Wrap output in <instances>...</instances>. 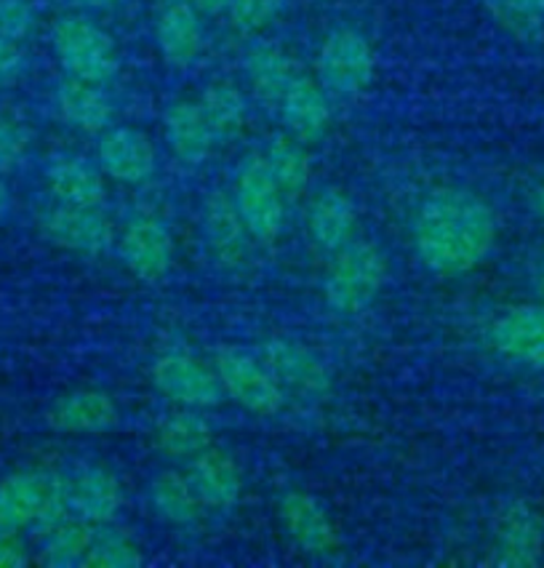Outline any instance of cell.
<instances>
[{
    "mask_svg": "<svg viewBox=\"0 0 544 568\" xmlns=\"http://www.w3.org/2000/svg\"><path fill=\"white\" fill-rule=\"evenodd\" d=\"M500 235L494 209L467 187H437L420 201L411 220L416 260L437 277L475 273Z\"/></svg>",
    "mask_w": 544,
    "mask_h": 568,
    "instance_id": "cell-1",
    "label": "cell"
},
{
    "mask_svg": "<svg viewBox=\"0 0 544 568\" xmlns=\"http://www.w3.org/2000/svg\"><path fill=\"white\" fill-rule=\"evenodd\" d=\"M72 518L68 475L46 467H22L0 478V528L41 534Z\"/></svg>",
    "mask_w": 544,
    "mask_h": 568,
    "instance_id": "cell-2",
    "label": "cell"
},
{
    "mask_svg": "<svg viewBox=\"0 0 544 568\" xmlns=\"http://www.w3.org/2000/svg\"><path fill=\"white\" fill-rule=\"evenodd\" d=\"M387 277V260L376 243L353 237L347 246L329 256L323 275V302L331 313L353 318L366 313L382 294Z\"/></svg>",
    "mask_w": 544,
    "mask_h": 568,
    "instance_id": "cell-3",
    "label": "cell"
},
{
    "mask_svg": "<svg viewBox=\"0 0 544 568\" xmlns=\"http://www.w3.org/2000/svg\"><path fill=\"white\" fill-rule=\"evenodd\" d=\"M51 49L68 78L110 83L121 70V51L102 24L83 14L59 17L51 28Z\"/></svg>",
    "mask_w": 544,
    "mask_h": 568,
    "instance_id": "cell-4",
    "label": "cell"
},
{
    "mask_svg": "<svg viewBox=\"0 0 544 568\" xmlns=\"http://www.w3.org/2000/svg\"><path fill=\"white\" fill-rule=\"evenodd\" d=\"M232 201L249 230L251 241L272 246L286 227V195L272 180L262 153H251L241 161L232 184Z\"/></svg>",
    "mask_w": 544,
    "mask_h": 568,
    "instance_id": "cell-5",
    "label": "cell"
},
{
    "mask_svg": "<svg viewBox=\"0 0 544 568\" xmlns=\"http://www.w3.org/2000/svg\"><path fill=\"white\" fill-rule=\"evenodd\" d=\"M376 54L366 32L350 24L334 28L323 38L315 59V78L331 99L357 97L374 81Z\"/></svg>",
    "mask_w": 544,
    "mask_h": 568,
    "instance_id": "cell-6",
    "label": "cell"
},
{
    "mask_svg": "<svg viewBox=\"0 0 544 568\" xmlns=\"http://www.w3.org/2000/svg\"><path fill=\"white\" fill-rule=\"evenodd\" d=\"M214 372L222 382L224 398L241 406L243 412L275 416L286 406L289 393L278 385L256 353L243 347H219L214 353Z\"/></svg>",
    "mask_w": 544,
    "mask_h": 568,
    "instance_id": "cell-7",
    "label": "cell"
},
{
    "mask_svg": "<svg viewBox=\"0 0 544 568\" xmlns=\"http://www.w3.org/2000/svg\"><path fill=\"white\" fill-rule=\"evenodd\" d=\"M150 382L165 400L174 406L209 412L224 400L222 382L214 372V363H205L198 355L163 353L150 368Z\"/></svg>",
    "mask_w": 544,
    "mask_h": 568,
    "instance_id": "cell-8",
    "label": "cell"
},
{
    "mask_svg": "<svg viewBox=\"0 0 544 568\" xmlns=\"http://www.w3.org/2000/svg\"><path fill=\"white\" fill-rule=\"evenodd\" d=\"M278 518L296 550L313 558H326L340 550V528H336L334 515L315 494L302 491V488L283 491L278 499Z\"/></svg>",
    "mask_w": 544,
    "mask_h": 568,
    "instance_id": "cell-9",
    "label": "cell"
},
{
    "mask_svg": "<svg viewBox=\"0 0 544 568\" xmlns=\"http://www.w3.org/2000/svg\"><path fill=\"white\" fill-rule=\"evenodd\" d=\"M118 254L131 275L142 283H155L169 275L177 256V243L169 224L155 214L131 216L118 241Z\"/></svg>",
    "mask_w": 544,
    "mask_h": 568,
    "instance_id": "cell-10",
    "label": "cell"
},
{
    "mask_svg": "<svg viewBox=\"0 0 544 568\" xmlns=\"http://www.w3.org/2000/svg\"><path fill=\"white\" fill-rule=\"evenodd\" d=\"M41 233L57 248L78 256H102L115 246V224L102 209L57 203L41 216Z\"/></svg>",
    "mask_w": 544,
    "mask_h": 568,
    "instance_id": "cell-11",
    "label": "cell"
},
{
    "mask_svg": "<svg viewBox=\"0 0 544 568\" xmlns=\"http://www.w3.org/2000/svg\"><path fill=\"white\" fill-rule=\"evenodd\" d=\"M256 355L289 395L323 398L331 393V372L313 347L286 339V336H275V339L262 342Z\"/></svg>",
    "mask_w": 544,
    "mask_h": 568,
    "instance_id": "cell-12",
    "label": "cell"
},
{
    "mask_svg": "<svg viewBox=\"0 0 544 568\" xmlns=\"http://www.w3.org/2000/svg\"><path fill=\"white\" fill-rule=\"evenodd\" d=\"M491 550L494 564L528 568L544 555V528L534 507L523 499L504 501L491 520Z\"/></svg>",
    "mask_w": 544,
    "mask_h": 568,
    "instance_id": "cell-13",
    "label": "cell"
},
{
    "mask_svg": "<svg viewBox=\"0 0 544 568\" xmlns=\"http://www.w3.org/2000/svg\"><path fill=\"white\" fill-rule=\"evenodd\" d=\"M97 166L118 184H144L158 171V150L134 125H110L97 139Z\"/></svg>",
    "mask_w": 544,
    "mask_h": 568,
    "instance_id": "cell-14",
    "label": "cell"
},
{
    "mask_svg": "<svg viewBox=\"0 0 544 568\" xmlns=\"http://www.w3.org/2000/svg\"><path fill=\"white\" fill-rule=\"evenodd\" d=\"M486 342L502 358L544 372V302L504 310L488 323Z\"/></svg>",
    "mask_w": 544,
    "mask_h": 568,
    "instance_id": "cell-15",
    "label": "cell"
},
{
    "mask_svg": "<svg viewBox=\"0 0 544 568\" xmlns=\"http://www.w3.org/2000/svg\"><path fill=\"white\" fill-rule=\"evenodd\" d=\"M46 425L62 435H102L121 425V408L104 389L75 387L51 403Z\"/></svg>",
    "mask_w": 544,
    "mask_h": 568,
    "instance_id": "cell-16",
    "label": "cell"
},
{
    "mask_svg": "<svg viewBox=\"0 0 544 568\" xmlns=\"http://www.w3.org/2000/svg\"><path fill=\"white\" fill-rule=\"evenodd\" d=\"M275 112L281 118L283 131L304 144L321 142L329 134L331 118H334L331 94L318 83V78L304 75V72H296L294 81L283 91Z\"/></svg>",
    "mask_w": 544,
    "mask_h": 568,
    "instance_id": "cell-17",
    "label": "cell"
},
{
    "mask_svg": "<svg viewBox=\"0 0 544 568\" xmlns=\"http://www.w3.org/2000/svg\"><path fill=\"white\" fill-rule=\"evenodd\" d=\"M203 241L224 270H243L251 260V235L238 214L232 195L214 190L203 197Z\"/></svg>",
    "mask_w": 544,
    "mask_h": 568,
    "instance_id": "cell-18",
    "label": "cell"
},
{
    "mask_svg": "<svg viewBox=\"0 0 544 568\" xmlns=\"http://www.w3.org/2000/svg\"><path fill=\"white\" fill-rule=\"evenodd\" d=\"M155 45L165 64L188 70L203 54V14L192 0H165L155 17Z\"/></svg>",
    "mask_w": 544,
    "mask_h": 568,
    "instance_id": "cell-19",
    "label": "cell"
},
{
    "mask_svg": "<svg viewBox=\"0 0 544 568\" xmlns=\"http://www.w3.org/2000/svg\"><path fill=\"white\" fill-rule=\"evenodd\" d=\"M68 499L72 518L91 526L112 524L123 507V488L118 475L102 465H85L68 475Z\"/></svg>",
    "mask_w": 544,
    "mask_h": 568,
    "instance_id": "cell-20",
    "label": "cell"
},
{
    "mask_svg": "<svg viewBox=\"0 0 544 568\" xmlns=\"http://www.w3.org/2000/svg\"><path fill=\"white\" fill-rule=\"evenodd\" d=\"M190 480L205 510L230 513L243 497V470L228 448L211 444L190 459Z\"/></svg>",
    "mask_w": 544,
    "mask_h": 568,
    "instance_id": "cell-21",
    "label": "cell"
},
{
    "mask_svg": "<svg viewBox=\"0 0 544 568\" xmlns=\"http://www.w3.org/2000/svg\"><path fill=\"white\" fill-rule=\"evenodd\" d=\"M54 108L64 125L89 136H99L115 121V104L104 85L78 81V78H64L57 85Z\"/></svg>",
    "mask_w": 544,
    "mask_h": 568,
    "instance_id": "cell-22",
    "label": "cell"
},
{
    "mask_svg": "<svg viewBox=\"0 0 544 568\" xmlns=\"http://www.w3.org/2000/svg\"><path fill=\"white\" fill-rule=\"evenodd\" d=\"M308 235L318 251L331 256L355 237L357 214L353 197L342 187L318 190L308 206Z\"/></svg>",
    "mask_w": 544,
    "mask_h": 568,
    "instance_id": "cell-23",
    "label": "cell"
},
{
    "mask_svg": "<svg viewBox=\"0 0 544 568\" xmlns=\"http://www.w3.org/2000/svg\"><path fill=\"white\" fill-rule=\"evenodd\" d=\"M163 134L169 142L171 155L177 158L182 166H201L209 161L211 150H214L216 139L211 131L209 121H205L198 99H179V102L169 104L163 112Z\"/></svg>",
    "mask_w": 544,
    "mask_h": 568,
    "instance_id": "cell-24",
    "label": "cell"
},
{
    "mask_svg": "<svg viewBox=\"0 0 544 568\" xmlns=\"http://www.w3.org/2000/svg\"><path fill=\"white\" fill-rule=\"evenodd\" d=\"M108 176L94 163L78 155H59L46 169V184L57 203L102 209L108 201Z\"/></svg>",
    "mask_w": 544,
    "mask_h": 568,
    "instance_id": "cell-25",
    "label": "cell"
},
{
    "mask_svg": "<svg viewBox=\"0 0 544 568\" xmlns=\"http://www.w3.org/2000/svg\"><path fill=\"white\" fill-rule=\"evenodd\" d=\"M148 501L155 518L174 528L198 526L205 513V505L198 497L190 475L174 470V467H165V470L152 475L148 486Z\"/></svg>",
    "mask_w": 544,
    "mask_h": 568,
    "instance_id": "cell-26",
    "label": "cell"
},
{
    "mask_svg": "<svg viewBox=\"0 0 544 568\" xmlns=\"http://www.w3.org/2000/svg\"><path fill=\"white\" fill-rule=\"evenodd\" d=\"M243 72L256 102H262L264 108L275 110L278 102H281L283 91L289 89V83L294 81V75L300 70H296L294 59H291L289 51H283L281 45L256 41L249 45V51H245Z\"/></svg>",
    "mask_w": 544,
    "mask_h": 568,
    "instance_id": "cell-27",
    "label": "cell"
},
{
    "mask_svg": "<svg viewBox=\"0 0 544 568\" xmlns=\"http://www.w3.org/2000/svg\"><path fill=\"white\" fill-rule=\"evenodd\" d=\"M152 444L165 459L190 462L203 448L214 444V430H211L209 419L198 408L174 406L171 412L158 416Z\"/></svg>",
    "mask_w": 544,
    "mask_h": 568,
    "instance_id": "cell-28",
    "label": "cell"
},
{
    "mask_svg": "<svg viewBox=\"0 0 544 568\" xmlns=\"http://www.w3.org/2000/svg\"><path fill=\"white\" fill-rule=\"evenodd\" d=\"M310 144L300 142L296 136L278 131L264 144L262 158L268 163L272 180L283 190L286 201H296L310 190L313 182V158H310Z\"/></svg>",
    "mask_w": 544,
    "mask_h": 568,
    "instance_id": "cell-29",
    "label": "cell"
},
{
    "mask_svg": "<svg viewBox=\"0 0 544 568\" xmlns=\"http://www.w3.org/2000/svg\"><path fill=\"white\" fill-rule=\"evenodd\" d=\"M201 104L205 121L214 131L216 142H235L243 134L245 121H249V99L235 83L214 81L201 91Z\"/></svg>",
    "mask_w": 544,
    "mask_h": 568,
    "instance_id": "cell-30",
    "label": "cell"
},
{
    "mask_svg": "<svg viewBox=\"0 0 544 568\" xmlns=\"http://www.w3.org/2000/svg\"><path fill=\"white\" fill-rule=\"evenodd\" d=\"M91 537L94 526L81 518H68L62 524L41 534V547H38V564L51 568H78L85 566L89 558Z\"/></svg>",
    "mask_w": 544,
    "mask_h": 568,
    "instance_id": "cell-31",
    "label": "cell"
},
{
    "mask_svg": "<svg viewBox=\"0 0 544 568\" xmlns=\"http://www.w3.org/2000/svg\"><path fill=\"white\" fill-rule=\"evenodd\" d=\"M144 555L131 534L121 531L112 524L94 526V537H91L89 558L85 566L89 568H137L142 566Z\"/></svg>",
    "mask_w": 544,
    "mask_h": 568,
    "instance_id": "cell-32",
    "label": "cell"
},
{
    "mask_svg": "<svg viewBox=\"0 0 544 568\" xmlns=\"http://www.w3.org/2000/svg\"><path fill=\"white\" fill-rule=\"evenodd\" d=\"M32 148V129L22 118L0 110V176L11 174L28 161Z\"/></svg>",
    "mask_w": 544,
    "mask_h": 568,
    "instance_id": "cell-33",
    "label": "cell"
},
{
    "mask_svg": "<svg viewBox=\"0 0 544 568\" xmlns=\"http://www.w3.org/2000/svg\"><path fill=\"white\" fill-rule=\"evenodd\" d=\"M283 0H230L228 14L232 30L245 38H254L264 32L281 17Z\"/></svg>",
    "mask_w": 544,
    "mask_h": 568,
    "instance_id": "cell-34",
    "label": "cell"
},
{
    "mask_svg": "<svg viewBox=\"0 0 544 568\" xmlns=\"http://www.w3.org/2000/svg\"><path fill=\"white\" fill-rule=\"evenodd\" d=\"M494 14L513 32L528 36L544 22V0H488Z\"/></svg>",
    "mask_w": 544,
    "mask_h": 568,
    "instance_id": "cell-35",
    "label": "cell"
},
{
    "mask_svg": "<svg viewBox=\"0 0 544 568\" xmlns=\"http://www.w3.org/2000/svg\"><path fill=\"white\" fill-rule=\"evenodd\" d=\"M38 14L30 0H0V36L24 43L36 32Z\"/></svg>",
    "mask_w": 544,
    "mask_h": 568,
    "instance_id": "cell-36",
    "label": "cell"
},
{
    "mask_svg": "<svg viewBox=\"0 0 544 568\" xmlns=\"http://www.w3.org/2000/svg\"><path fill=\"white\" fill-rule=\"evenodd\" d=\"M24 68H28V54H24L22 43L0 36V89L14 85L24 75Z\"/></svg>",
    "mask_w": 544,
    "mask_h": 568,
    "instance_id": "cell-37",
    "label": "cell"
},
{
    "mask_svg": "<svg viewBox=\"0 0 544 568\" xmlns=\"http://www.w3.org/2000/svg\"><path fill=\"white\" fill-rule=\"evenodd\" d=\"M30 550L19 531H6L0 528V568H22L30 564Z\"/></svg>",
    "mask_w": 544,
    "mask_h": 568,
    "instance_id": "cell-38",
    "label": "cell"
},
{
    "mask_svg": "<svg viewBox=\"0 0 544 568\" xmlns=\"http://www.w3.org/2000/svg\"><path fill=\"white\" fill-rule=\"evenodd\" d=\"M72 6L83 11H112L123 3V0H70Z\"/></svg>",
    "mask_w": 544,
    "mask_h": 568,
    "instance_id": "cell-39",
    "label": "cell"
},
{
    "mask_svg": "<svg viewBox=\"0 0 544 568\" xmlns=\"http://www.w3.org/2000/svg\"><path fill=\"white\" fill-rule=\"evenodd\" d=\"M192 3L198 6V11H201V14L219 17V14H224V11H228L230 0H192Z\"/></svg>",
    "mask_w": 544,
    "mask_h": 568,
    "instance_id": "cell-40",
    "label": "cell"
},
{
    "mask_svg": "<svg viewBox=\"0 0 544 568\" xmlns=\"http://www.w3.org/2000/svg\"><path fill=\"white\" fill-rule=\"evenodd\" d=\"M531 206H534L536 216H540V220L544 222V182L536 184V190L531 193Z\"/></svg>",
    "mask_w": 544,
    "mask_h": 568,
    "instance_id": "cell-41",
    "label": "cell"
},
{
    "mask_svg": "<svg viewBox=\"0 0 544 568\" xmlns=\"http://www.w3.org/2000/svg\"><path fill=\"white\" fill-rule=\"evenodd\" d=\"M9 209H11V190L9 184L3 182V176H0V216L9 214Z\"/></svg>",
    "mask_w": 544,
    "mask_h": 568,
    "instance_id": "cell-42",
    "label": "cell"
},
{
    "mask_svg": "<svg viewBox=\"0 0 544 568\" xmlns=\"http://www.w3.org/2000/svg\"><path fill=\"white\" fill-rule=\"evenodd\" d=\"M536 288H540V296L544 300V262L540 267V275H536Z\"/></svg>",
    "mask_w": 544,
    "mask_h": 568,
    "instance_id": "cell-43",
    "label": "cell"
}]
</instances>
